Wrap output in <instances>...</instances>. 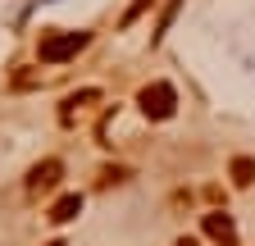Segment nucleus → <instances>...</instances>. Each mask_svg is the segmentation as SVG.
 Wrapping results in <instances>:
<instances>
[{
    "label": "nucleus",
    "instance_id": "obj_1",
    "mask_svg": "<svg viewBox=\"0 0 255 246\" xmlns=\"http://www.w3.org/2000/svg\"><path fill=\"white\" fill-rule=\"evenodd\" d=\"M173 105H178V96H173L169 82H155V87L141 91V114H146V119H169Z\"/></svg>",
    "mask_w": 255,
    "mask_h": 246
},
{
    "label": "nucleus",
    "instance_id": "obj_2",
    "mask_svg": "<svg viewBox=\"0 0 255 246\" xmlns=\"http://www.w3.org/2000/svg\"><path fill=\"white\" fill-rule=\"evenodd\" d=\"M87 46V32H64V37H46L41 41V59L46 64H59V59H69L73 50Z\"/></svg>",
    "mask_w": 255,
    "mask_h": 246
},
{
    "label": "nucleus",
    "instance_id": "obj_3",
    "mask_svg": "<svg viewBox=\"0 0 255 246\" xmlns=\"http://www.w3.org/2000/svg\"><path fill=\"white\" fill-rule=\"evenodd\" d=\"M205 233L219 242V246H237V228L228 214H205Z\"/></svg>",
    "mask_w": 255,
    "mask_h": 246
},
{
    "label": "nucleus",
    "instance_id": "obj_4",
    "mask_svg": "<svg viewBox=\"0 0 255 246\" xmlns=\"http://www.w3.org/2000/svg\"><path fill=\"white\" fill-rule=\"evenodd\" d=\"M59 160H46V164H37V169H32V178H27V187L32 192H50L55 187V182H59Z\"/></svg>",
    "mask_w": 255,
    "mask_h": 246
},
{
    "label": "nucleus",
    "instance_id": "obj_5",
    "mask_svg": "<svg viewBox=\"0 0 255 246\" xmlns=\"http://www.w3.org/2000/svg\"><path fill=\"white\" fill-rule=\"evenodd\" d=\"M78 214H82V196H64V201H55L50 219L55 224H69V219H78Z\"/></svg>",
    "mask_w": 255,
    "mask_h": 246
},
{
    "label": "nucleus",
    "instance_id": "obj_6",
    "mask_svg": "<svg viewBox=\"0 0 255 246\" xmlns=\"http://www.w3.org/2000/svg\"><path fill=\"white\" fill-rule=\"evenodd\" d=\"M233 178H237V187H246V182H255V160H233Z\"/></svg>",
    "mask_w": 255,
    "mask_h": 246
},
{
    "label": "nucleus",
    "instance_id": "obj_7",
    "mask_svg": "<svg viewBox=\"0 0 255 246\" xmlns=\"http://www.w3.org/2000/svg\"><path fill=\"white\" fill-rule=\"evenodd\" d=\"M173 246H196V242H173Z\"/></svg>",
    "mask_w": 255,
    "mask_h": 246
},
{
    "label": "nucleus",
    "instance_id": "obj_8",
    "mask_svg": "<svg viewBox=\"0 0 255 246\" xmlns=\"http://www.w3.org/2000/svg\"><path fill=\"white\" fill-rule=\"evenodd\" d=\"M50 246H64V242H50Z\"/></svg>",
    "mask_w": 255,
    "mask_h": 246
}]
</instances>
